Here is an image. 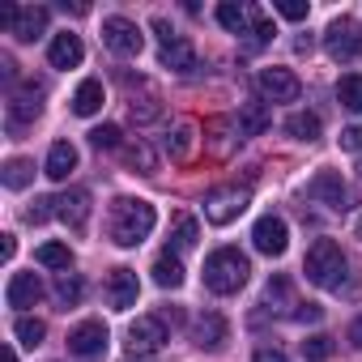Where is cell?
Returning <instances> with one entry per match:
<instances>
[{
	"label": "cell",
	"instance_id": "cell-1",
	"mask_svg": "<svg viewBox=\"0 0 362 362\" xmlns=\"http://www.w3.org/2000/svg\"><path fill=\"white\" fill-rule=\"evenodd\" d=\"M153 222H158V214H153L149 201H141V197H119V201L111 205L107 230H111V239H115L119 247H136V243L149 239Z\"/></svg>",
	"mask_w": 362,
	"mask_h": 362
},
{
	"label": "cell",
	"instance_id": "cell-2",
	"mask_svg": "<svg viewBox=\"0 0 362 362\" xmlns=\"http://www.w3.org/2000/svg\"><path fill=\"white\" fill-rule=\"evenodd\" d=\"M303 273H307L311 286H320V290H337V286L345 281V252H341V243H337V239H315V243L307 247Z\"/></svg>",
	"mask_w": 362,
	"mask_h": 362
},
{
	"label": "cell",
	"instance_id": "cell-3",
	"mask_svg": "<svg viewBox=\"0 0 362 362\" xmlns=\"http://www.w3.org/2000/svg\"><path fill=\"white\" fill-rule=\"evenodd\" d=\"M247 273H252V264H247V256H243L239 247H218V252L205 260V286H209L214 294H235V290H243V286H247Z\"/></svg>",
	"mask_w": 362,
	"mask_h": 362
},
{
	"label": "cell",
	"instance_id": "cell-4",
	"mask_svg": "<svg viewBox=\"0 0 362 362\" xmlns=\"http://www.w3.org/2000/svg\"><path fill=\"white\" fill-rule=\"evenodd\" d=\"M43 90L35 86V81H26V86H18V90H9V103H5V128L13 132V136H22L35 119H39V111H43Z\"/></svg>",
	"mask_w": 362,
	"mask_h": 362
},
{
	"label": "cell",
	"instance_id": "cell-5",
	"mask_svg": "<svg viewBox=\"0 0 362 362\" xmlns=\"http://www.w3.org/2000/svg\"><path fill=\"white\" fill-rule=\"evenodd\" d=\"M153 35H158V47H162V64L175 69V73H192L197 69V52L184 35H175L166 18H153Z\"/></svg>",
	"mask_w": 362,
	"mask_h": 362
},
{
	"label": "cell",
	"instance_id": "cell-6",
	"mask_svg": "<svg viewBox=\"0 0 362 362\" xmlns=\"http://www.w3.org/2000/svg\"><path fill=\"white\" fill-rule=\"evenodd\" d=\"M0 26H9V35L22 43H35L47 30V9L43 5H5L0 9Z\"/></svg>",
	"mask_w": 362,
	"mask_h": 362
},
{
	"label": "cell",
	"instance_id": "cell-7",
	"mask_svg": "<svg viewBox=\"0 0 362 362\" xmlns=\"http://www.w3.org/2000/svg\"><path fill=\"white\" fill-rule=\"evenodd\" d=\"M324 52L332 60H358L362 56V26L354 18H337L328 30H324Z\"/></svg>",
	"mask_w": 362,
	"mask_h": 362
},
{
	"label": "cell",
	"instance_id": "cell-8",
	"mask_svg": "<svg viewBox=\"0 0 362 362\" xmlns=\"http://www.w3.org/2000/svg\"><path fill=\"white\" fill-rule=\"evenodd\" d=\"M170 337H166V324L158 320V315H141V320H132L128 324V354H136V358H145V354H158L162 345H166Z\"/></svg>",
	"mask_w": 362,
	"mask_h": 362
},
{
	"label": "cell",
	"instance_id": "cell-9",
	"mask_svg": "<svg viewBox=\"0 0 362 362\" xmlns=\"http://www.w3.org/2000/svg\"><path fill=\"white\" fill-rule=\"evenodd\" d=\"M103 43H107L115 56H141L145 35H141V26L128 22V18H107V22H103Z\"/></svg>",
	"mask_w": 362,
	"mask_h": 362
},
{
	"label": "cell",
	"instance_id": "cell-10",
	"mask_svg": "<svg viewBox=\"0 0 362 362\" xmlns=\"http://www.w3.org/2000/svg\"><path fill=\"white\" fill-rule=\"evenodd\" d=\"M256 90H260L269 103H298L303 81H298L290 69H260V73H256Z\"/></svg>",
	"mask_w": 362,
	"mask_h": 362
},
{
	"label": "cell",
	"instance_id": "cell-11",
	"mask_svg": "<svg viewBox=\"0 0 362 362\" xmlns=\"http://www.w3.org/2000/svg\"><path fill=\"white\" fill-rule=\"evenodd\" d=\"M243 209H247V188H218V192L205 197V218H209L214 226L235 222Z\"/></svg>",
	"mask_w": 362,
	"mask_h": 362
},
{
	"label": "cell",
	"instance_id": "cell-12",
	"mask_svg": "<svg viewBox=\"0 0 362 362\" xmlns=\"http://www.w3.org/2000/svg\"><path fill=\"white\" fill-rule=\"evenodd\" d=\"M252 243H256V252H264V256H281L286 243H290V226H286V218L264 214V218L252 226Z\"/></svg>",
	"mask_w": 362,
	"mask_h": 362
},
{
	"label": "cell",
	"instance_id": "cell-13",
	"mask_svg": "<svg viewBox=\"0 0 362 362\" xmlns=\"http://www.w3.org/2000/svg\"><path fill=\"white\" fill-rule=\"evenodd\" d=\"M103 294H107V307H115V311H128V307H136V294H141V281H136V273L132 269H111L107 273V286H103Z\"/></svg>",
	"mask_w": 362,
	"mask_h": 362
},
{
	"label": "cell",
	"instance_id": "cell-14",
	"mask_svg": "<svg viewBox=\"0 0 362 362\" xmlns=\"http://www.w3.org/2000/svg\"><path fill=\"white\" fill-rule=\"evenodd\" d=\"M107 349V324L103 320H81L69 332V354L73 358H98Z\"/></svg>",
	"mask_w": 362,
	"mask_h": 362
},
{
	"label": "cell",
	"instance_id": "cell-15",
	"mask_svg": "<svg viewBox=\"0 0 362 362\" xmlns=\"http://www.w3.org/2000/svg\"><path fill=\"white\" fill-rule=\"evenodd\" d=\"M307 197L311 201H320V205H328V209H349V188L341 184V175L337 170H320L311 184H307Z\"/></svg>",
	"mask_w": 362,
	"mask_h": 362
},
{
	"label": "cell",
	"instance_id": "cell-16",
	"mask_svg": "<svg viewBox=\"0 0 362 362\" xmlns=\"http://www.w3.org/2000/svg\"><path fill=\"white\" fill-rule=\"evenodd\" d=\"M52 201H56V218H60L64 226H73V230L86 226V218H90V192H86V188H73V192H64V197H52Z\"/></svg>",
	"mask_w": 362,
	"mask_h": 362
},
{
	"label": "cell",
	"instance_id": "cell-17",
	"mask_svg": "<svg viewBox=\"0 0 362 362\" xmlns=\"http://www.w3.org/2000/svg\"><path fill=\"white\" fill-rule=\"evenodd\" d=\"M192 341H197L201 349H222V345H226V320H222L218 311H201V315L192 320Z\"/></svg>",
	"mask_w": 362,
	"mask_h": 362
},
{
	"label": "cell",
	"instance_id": "cell-18",
	"mask_svg": "<svg viewBox=\"0 0 362 362\" xmlns=\"http://www.w3.org/2000/svg\"><path fill=\"white\" fill-rule=\"evenodd\" d=\"M81 56H86V47H81V39H77L73 30L56 35V39H52V47H47L52 69H77V64H81Z\"/></svg>",
	"mask_w": 362,
	"mask_h": 362
},
{
	"label": "cell",
	"instance_id": "cell-19",
	"mask_svg": "<svg viewBox=\"0 0 362 362\" xmlns=\"http://www.w3.org/2000/svg\"><path fill=\"white\" fill-rule=\"evenodd\" d=\"M43 298V281L35 273H13L9 277V290H5V303L9 307H35Z\"/></svg>",
	"mask_w": 362,
	"mask_h": 362
},
{
	"label": "cell",
	"instance_id": "cell-20",
	"mask_svg": "<svg viewBox=\"0 0 362 362\" xmlns=\"http://www.w3.org/2000/svg\"><path fill=\"white\" fill-rule=\"evenodd\" d=\"M73 166H77V149H73L69 141H56V145L47 149V166H43V175L56 179V184H64V179L73 175Z\"/></svg>",
	"mask_w": 362,
	"mask_h": 362
},
{
	"label": "cell",
	"instance_id": "cell-21",
	"mask_svg": "<svg viewBox=\"0 0 362 362\" xmlns=\"http://www.w3.org/2000/svg\"><path fill=\"white\" fill-rule=\"evenodd\" d=\"M273 124V111L264 103H243L239 107V136H260Z\"/></svg>",
	"mask_w": 362,
	"mask_h": 362
},
{
	"label": "cell",
	"instance_id": "cell-22",
	"mask_svg": "<svg viewBox=\"0 0 362 362\" xmlns=\"http://www.w3.org/2000/svg\"><path fill=\"white\" fill-rule=\"evenodd\" d=\"M252 9H256V5H235V0H222V5H218V22H222L230 35H247Z\"/></svg>",
	"mask_w": 362,
	"mask_h": 362
},
{
	"label": "cell",
	"instance_id": "cell-23",
	"mask_svg": "<svg viewBox=\"0 0 362 362\" xmlns=\"http://www.w3.org/2000/svg\"><path fill=\"white\" fill-rule=\"evenodd\" d=\"M153 281H158L162 290H179V286H184V264H179V256L162 252V256L153 260Z\"/></svg>",
	"mask_w": 362,
	"mask_h": 362
},
{
	"label": "cell",
	"instance_id": "cell-24",
	"mask_svg": "<svg viewBox=\"0 0 362 362\" xmlns=\"http://www.w3.org/2000/svg\"><path fill=\"white\" fill-rule=\"evenodd\" d=\"M286 132H290L294 141H320V115H315V111H294V115L286 119Z\"/></svg>",
	"mask_w": 362,
	"mask_h": 362
},
{
	"label": "cell",
	"instance_id": "cell-25",
	"mask_svg": "<svg viewBox=\"0 0 362 362\" xmlns=\"http://www.w3.org/2000/svg\"><path fill=\"white\" fill-rule=\"evenodd\" d=\"M337 98H341L345 111L362 115V73H345V77L337 81Z\"/></svg>",
	"mask_w": 362,
	"mask_h": 362
},
{
	"label": "cell",
	"instance_id": "cell-26",
	"mask_svg": "<svg viewBox=\"0 0 362 362\" xmlns=\"http://www.w3.org/2000/svg\"><path fill=\"white\" fill-rule=\"evenodd\" d=\"M103 107V81H81L77 94H73V111L77 115H94Z\"/></svg>",
	"mask_w": 362,
	"mask_h": 362
},
{
	"label": "cell",
	"instance_id": "cell-27",
	"mask_svg": "<svg viewBox=\"0 0 362 362\" xmlns=\"http://www.w3.org/2000/svg\"><path fill=\"white\" fill-rule=\"evenodd\" d=\"M0 179H5V188H13V192H18V188H26L30 179H35V166H30L26 158H9V162H5V170H0Z\"/></svg>",
	"mask_w": 362,
	"mask_h": 362
},
{
	"label": "cell",
	"instance_id": "cell-28",
	"mask_svg": "<svg viewBox=\"0 0 362 362\" xmlns=\"http://www.w3.org/2000/svg\"><path fill=\"white\" fill-rule=\"evenodd\" d=\"M35 260H39L43 269H60V273H69V264H73V252H69L64 243H43V247L35 252Z\"/></svg>",
	"mask_w": 362,
	"mask_h": 362
},
{
	"label": "cell",
	"instance_id": "cell-29",
	"mask_svg": "<svg viewBox=\"0 0 362 362\" xmlns=\"http://www.w3.org/2000/svg\"><path fill=\"white\" fill-rule=\"evenodd\" d=\"M13 337H18L22 345H30V349H35V345L47 337V324H43V320H35V315H18V324H13Z\"/></svg>",
	"mask_w": 362,
	"mask_h": 362
},
{
	"label": "cell",
	"instance_id": "cell-30",
	"mask_svg": "<svg viewBox=\"0 0 362 362\" xmlns=\"http://www.w3.org/2000/svg\"><path fill=\"white\" fill-rule=\"evenodd\" d=\"M124 162H128V166H136L141 175H153V170H158V158H153V149H149L145 141L128 145V149H124Z\"/></svg>",
	"mask_w": 362,
	"mask_h": 362
},
{
	"label": "cell",
	"instance_id": "cell-31",
	"mask_svg": "<svg viewBox=\"0 0 362 362\" xmlns=\"http://www.w3.org/2000/svg\"><path fill=\"white\" fill-rule=\"evenodd\" d=\"M170 247H175V252H188V247H197V218H179V222H175ZM170 247H166V252H170Z\"/></svg>",
	"mask_w": 362,
	"mask_h": 362
},
{
	"label": "cell",
	"instance_id": "cell-32",
	"mask_svg": "<svg viewBox=\"0 0 362 362\" xmlns=\"http://www.w3.org/2000/svg\"><path fill=\"white\" fill-rule=\"evenodd\" d=\"M273 39V22L260 13V9H252V26H247V47L256 52V47H264Z\"/></svg>",
	"mask_w": 362,
	"mask_h": 362
},
{
	"label": "cell",
	"instance_id": "cell-33",
	"mask_svg": "<svg viewBox=\"0 0 362 362\" xmlns=\"http://www.w3.org/2000/svg\"><path fill=\"white\" fill-rule=\"evenodd\" d=\"M56 298H60L64 307H77V303H81V277H77V273H60V277H56Z\"/></svg>",
	"mask_w": 362,
	"mask_h": 362
},
{
	"label": "cell",
	"instance_id": "cell-34",
	"mask_svg": "<svg viewBox=\"0 0 362 362\" xmlns=\"http://www.w3.org/2000/svg\"><path fill=\"white\" fill-rule=\"evenodd\" d=\"M303 354H307L311 362H328V358L337 354V341H332V337H324V332H315V337H307V341H303Z\"/></svg>",
	"mask_w": 362,
	"mask_h": 362
},
{
	"label": "cell",
	"instance_id": "cell-35",
	"mask_svg": "<svg viewBox=\"0 0 362 362\" xmlns=\"http://www.w3.org/2000/svg\"><path fill=\"white\" fill-rule=\"evenodd\" d=\"M90 145H94V149H119V128H115V124H98V128L90 132Z\"/></svg>",
	"mask_w": 362,
	"mask_h": 362
},
{
	"label": "cell",
	"instance_id": "cell-36",
	"mask_svg": "<svg viewBox=\"0 0 362 362\" xmlns=\"http://www.w3.org/2000/svg\"><path fill=\"white\" fill-rule=\"evenodd\" d=\"M166 149H170L175 158H188V153H192V124L179 128V132H175V141H166Z\"/></svg>",
	"mask_w": 362,
	"mask_h": 362
},
{
	"label": "cell",
	"instance_id": "cell-37",
	"mask_svg": "<svg viewBox=\"0 0 362 362\" xmlns=\"http://www.w3.org/2000/svg\"><path fill=\"white\" fill-rule=\"evenodd\" d=\"M264 303H273V307H277V303H290V281H286V277H273L269 290H264Z\"/></svg>",
	"mask_w": 362,
	"mask_h": 362
},
{
	"label": "cell",
	"instance_id": "cell-38",
	"mask_svg": "<svg viewBox=\"0 0 362 362\" xmlns=\"http://www.w3.org/2000/svg\"><path fill=\"white\" fill-rule=\"evenodd\" d=\"M294 320L298 324H320L324 320V307L320 303H294Z\"/></svg>",
	"mask_w": 362,
	"mask_h": 362
},
{
	"label": "cell",
	"instance_id": "cell-39",
	"mask_svg": "<svg viewBox=\"0 0 362 362\" xmlns=\"http://www.w3.org/2000/svg\"><path fill=\"white\" fill-rule=\"evenodd\" d=\"M277 13H281V18H290V22H303V18H307V5H298V0H281Z\"/></svg>",
	"mask_w": 362,
	"mask_h": 362
},
{
	"label": "cell",
	"instance_id": "cell-40",
	"mask_svg": "<svg viewBox=\"0 0 362 362\" xmlns=\"http://www.w3.org/2000/svg\"><path fill=\"white\" fill-rule=\"evenodd\" d=\"M341 149H349V153H358V149H362V128H358V124L341 132Z\"/></svg>",
	"mask_w": 362,
	"mask_h": 362
},
{
	"label": "cell",
	"instance_id": "cell-41",
	"mask_svg": "<svg viewBox=\"0 0 362 362\" xmlns=\"http://www.w3.org/2000/svg\"><path fill=\"white\" fill-rule=\"evenodd\" d=\"M252 362H290V358H286V354H281V349H277V345H260V349H256V358H252Z\"/></svg>",
	"mask_w": 362,
	"mask_h": 362
},
{
	"label": "cell",
	"instance_id": "cell-42",
	"mask_svg": "<svg viewBox=\"0 0 362 362\" xmlns=\"http://www.w3.org/2000/svg\"><path fill=\"white\" fill-rule=\"evenodd\" d=\"M13 252H18L13 235H0V260H13Z\"/></svg>",
	"mask_w": 362,
	"mask_h": 362
},
{
	"label": "cell",
	"instance_id": "cell-43",
	"mask_svg": "<svg viewBox=\"0 0 362 362\" xmlns=\"http://www.w3.org/2000/svg\"><path fill=\"white\" fill-rule=\"evenodd\" d=\"M349 345H354V349H362V315L349 324Z\"/></svg>",
	"mask_w": 362,
	"mask_h": 362
},
{
	"label": "cell",
	"instance_id": "cell-44",
	"mask_svg": "<svg viewBox=\"0 0 362 362\" xmlns=\"http://www.w3.org/2000/svg\"><path fill=\"white\" fill-rule=\"evenodd\" d=\"M0 362H18V349H13V345H5V349H0Z\"/></svg>",
	"mask_w": 362,
	"mask_h": 362
},
{
	"label": "cell",
	"instance_id": "cell-45",
	"mask_svg": "<svg viewBox=\"0 0 362 362\" xmlns=\"http://www.w3.org/2000/svg\"><path fill=\"white\" fill-rule=\"evenodd\" d=\"M358 170H362V166H358Z\"/></svg>",
	"mask_w": 362,
	"mask_h": 362
}]
</instances>
